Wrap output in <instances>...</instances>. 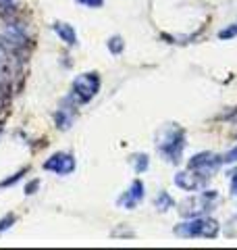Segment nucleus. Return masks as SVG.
Wrapping results in <instances>:
<instances>
[{
    "label": "nucleus",
    "instance_id": "obj_13",
    "mask_svg": "<svg viewBox=\"0 0 237 250\" xmlns=\"http://www.w3.org/2000/svg\"><path fill=\"white\" fill-rule=\"evenodd\" d=\"M131 163H133V169H136V173H141V171H146L148 169V154H136L131 159Z\"/></svg>",
    "mask_w": 237,
    "mask_h": 250
},
{
    "label": "nucleus",
    "instance_id": "obj_8",
    "mask_svg": "<svg viewBox=\"0 0 237 250\" xmlns=\"http://www.w3.org/2000/svg\"><path fill=\"white\" fill-rule=\"evenodd\" d=\"M0 38H2V42L13 46V48H21V46L27 44V34L21 23H4L2 31H0Z\"/></svg>",
    "mask_w": 237,
    "mask_h": 250
},
{
    "label": "nucleus",
    "instance_id": "obj_18",
    "mask_svg": "<svg viewBox=\"0 0 237 250\" xmlns=\"http://www.w3.org/2000/svg\"><path fill=\"white\" fill-rule=\"evenodd\" d=\"M23 173H25V171H19V173H17V175H15V177H9V179H4V182H2V184H0V186H2V188H4V186H13L15 182H19V179L23 177Z\"/></svg>",
    "mask_w": 237,
    "mask_h": 250
},
{
    "label": "nucleus",
    "instance_id": "obj_2",
    "mask_svg": "<svg viewBox=\"0 0 237 250\" xmlns=\"http://www.w3.org/2000/svg\"><path fill=\"white\" fill-rule=\"evenodd\" d=\"M173 231L179 238H217L218 223L210 217H189L185 223H179Z\"/></svg>",
    "mask_w": 237,
    "mask_h": 250
},
{
    "label": "nucleus",
    "instance_id": "obj_3",
    "mask_svg": "<svg viewBox=\"0 0 237 250\" xmlns=\"http://www.w3.org/2000/svg\"><path fill=\"white\" fill-rule=\"evenodd\" d=\"M100 90V77L98 73H81L75 77L73 82V92H71V98L77 100V103H90V100L96 96Z\"/></svg>",
    "mask_w": 237,
    "mask_h": 250
},
{
    "label": "nucleus",
    "instance_id": "obj_19",
    "mask_svg": "<svg viewBox=\"0 0 237 250\" xmlns=\"http://www.w3.org/2000/svg\"><path fill=\"white\" fill-rule=\"evenodd\" d=\"M13 221H15V217L13 215H9L6 219H2V221H0V231H4V229H9L11 225H13Z\"/></svg>",
    "mask_w": 237,
    "mask_h": 250
},
{
    "label": "nucleus",
    "instance_id": "obj_7",
    "mask_svg": "<svg viewBox=\"0 0 237 250\" xmlns=\"http://www.w3.org/2000/svg\"><path fill=\"white\" fill-rule=\"evenodd\" d=\"M206 179H208L206 175L189 169V171H183V173L175 175V186L181 188V190H185V192H198L206 186Z\"/></svg>",
    "mask_w": 237,
    "mask_h": 250
},
{
    "label": "nucleus",
    "instance_id": "obj_22",
    "mask_svg": "<svg viewBox=\"0 0 237 250\" xmlns=\"http://www.w3.org/2000/svg\"><path fill=\"white\" fill-rule=\"evenodd\" d=\"M38 186H40V182H38V179H36V182H31V184L27 186V194H34V192L38 190Z\"/></svg>",
    "mask_w": 237,
    "mask_h": 250
},
{
    "label": "nucleus",
    "instance_id": "obj_15",
    "mask_svg": "<svg viewBox=\"0 0 237 250\" xmlns=\"http://www.w3.org/2000/svg\"><path fill=\"white\" fill-rule=\"evenodd\" d=\"M235 36H237V25H231V27L218 31V38H220V40H229V38H235Z\"/></svg>",
    "mask_w": 237,
    "mask_h": 250
},
{
    "label": "nucleus",
    "instance_id": "obj_14",
    "mask_svg": "<svg viewBox=\"0 0 237 250\" xmlns=\"http://www.w3.org/2000/svg\"><path fill=\"white\" fill-rule=\"evenodd\" d=\"M108 50L113 54H121L123 52V40H121V38H118V36L110 38V40H108Z\"/></svg>",
    "mask_w": 237,
    "mask_h": 250
},
{
    "label": "nucleus",
    "instance_id": "obj_16",
    "mask_svg": "<svg viewBox=\"0 0 237 250\" xmlns=\"http://www.w3.org/2000/svg\"><path fill=\"white\" fill-rule=\"evenodd\" d=\"M77 4H83V6H88V9H98V6L104 4V0H75Z\"/></svg>",
    "mask_w": 237,
    "mask_h": 250
},
{
    "label": "nucleus",
    "instance_id": "obj_5",
    "mask_svg": "<svg viewBox=\"0 0 237 250\" xmlns=\"http://www.w3.org/2000/svg\"><path fill=\"white\" fill-rule=\"evenodd\" d=\"M223 165V156H218L215 152H198L189 159V169L192 171H198V173L210 177V173Z\"/></svg>",
    "mask_w": 237,
    "mask_h": 250
},
{
    "label": "nucleus",
    "instance_id": "obj_17",
    "mask_svg": "<svg viewBox=\"0 0 237 250\" xmlns=\"http://www.w3.org/2000/svg\"><path fill=\"white\" fill-rule=\"evenodd\" d=\"M223 163H237V146L231 148V150L223 156Z\"/></svg>",
    "mask_w": 237,
    "mask_h": 250
},
{
    "label": "nucleus",
    "instance_id": "obj_4",
    "mask_svg": "<svg viewBox=\"0 0 237 250\" xmlns=\"http://www.w3.org/2000/svg\"><path fill=\"white\" fill-rule=\"evenodd\" d=\"M218 200V194L215 190H206L202 194H198V196L185 200L183 205H181V215L183 217H202L204 213H208L215 207V202Z\"/></svg>",
    "mask_w": 237,
    "mask_h": 250
},
{
    "label": "nucleus",
    "instance_id": "obj_21",
    "mask_svg": "<svg viewBox=\"0 0 237 250\" xmlns=\"http://www.w3.org/2000/svg\"><path fill=\"white\" fill-rule=\"evenodd\" d=\"M231 194H233V196H237V171L231 175Z\"/></svg>",
    "mask_w": 237,
    "mask_h": 250
},
{
    "label": "nucleus",
    "instance_id": "obj_6",
    "mask_svg": "<svg viewBox=\"0 0 237 250\" xmlns=\"http://www.w3.org/2000/svg\"><path fill=\"white\" fill-rule=\"evenodd\" d=\"M44 169L57 175H69L75 171V159L69 152H57L44 163Z\"/></svg>",
    "mask_w": 237,
    "mask_h": 250
},
{
    "label": "nucleus",
    "instance_id": "obj_20",
    "mask_svg": "<svg viewBox=\"0 0 237 250\" xmlns=\"http://www.w3.org/2000/svg\"><path fill=\"white\" fill-rule=\"evenodd\" d=\"M13 4H15V0H0V9H2V11L13 9Z\"/></svg>",
    "mask_w": 237,
    "mask_h": 250
},
{
    "label": "nucleus",
    "instance_id": "obj_10",
    "mask_svg": "<svg viewBox=\"0 0 237 250\" xmlns=\"http://www.w3.org/2000/svg\"><path fill=\"white\" fill-rule=\"evenodd\" d=\"M52 29L57 31V36H59L60 40L65 42L67 46H75V44H77V34H75L73 25H69V23H60V21H57V23L52 25Z\"/></svg>",
    "mask_w": 237,
    "mask_h": 250
},
{
    "label": "nucleus",
    "instance_id": "obj_12",
    "mask_svg": "<svg viewBox=\"0 0 237 250\" xmlns=\"http://www.w3.org/2000/svg\"><path fill=\"white\" fill-rule=\"evenodd\" d=\"M154 205H156V208L158 210H169L173 205H175V200H173L171 196H169V192H160V194H158V198H156V202H154Z\"/></svg>",
    "mask_w": 237,
    "mask_h": 250
},
{
    "label": "nucleus",
    "instance_id": "obj_9",
    "mask_svg": "<svg viewBox=\"0 0 237 250\" xmlns=\"http://www.w3.org/2000/svg\"><path fill=\"white\" fill-rule=\"evenodd\" d=\"M144 194H146L144 184H141L139 179H133V184L129 186V190L117 200V205L123 207V208H136L139 202L144 200Z\"/></svg>",
    "mask_w": 237,
    "mask_h": 250
},
{
    "label": "nucleus",
    "instance_id": "obj_11",
    "mask_svg": "<svg viewBox=\"0 0 237 250\" xmlns=\"http://www.w3.org/2000/svg\"><path fill=\"white\" fill-rule=\"evenodd\" d=\"M73 117H75V108L69 106V98H67L65 104H62L59 108V113H57V125L62 127V129H69L71 123H73Z\"/></svg>",
    "mask_w": 237,
    "mask_h": 250
},
{
    "label": "nucleus",
    "instance_id": "obj_1",
    "mask_svg": "<svg viewBox=\"0 0 237 250\" xmlns=\"http://www.w3.org/2000/svg\"><path fill=\"white\" fill-rule=\"evenodd\" d=\"M156 144H158V152L169 163H179L181 152H183V148H185V134L177 125H171V127L160 131V138H158Z\"/></svg>",
    "mask_w": 237,
    "mask_h": 250
}]
</instances>
